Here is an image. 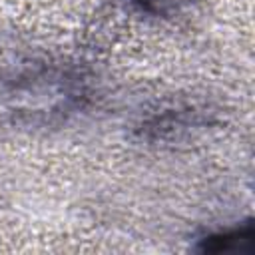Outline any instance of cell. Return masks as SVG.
Listing matches in <instances>:
<instances>
[{
	"label": "cell",
	"mask_w": 255,
	"mask_h": 255,
	"mask_svg": "<svg viewBox=\"0 0 255 255\" xmlns=\"http://www.w3.org/2000/svg\"><path fill=\"white\" fill-rule=\"evenodd\" d=\"M203 251H213V253H221V251H247L253 249V227L245 225L233 231H225L221 235H211L207 239H203Z\"/></svg>",
	"instance_id": "1"
}]
</instances>
